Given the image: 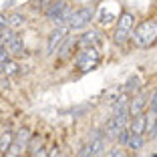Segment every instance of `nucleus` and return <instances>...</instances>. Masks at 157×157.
<instances>
[{"instance_id": "9d476101", "label": "nucleus", "mask_w": 157, "mask_h": 157, "mask_svg": "<svg viewBox=\"0 0 157 157\" xmlns=\"http://www.w3.org/2000/svg\"><path fill=\"white\" fill-rule=\"evenodd\" d=\"M129 129H131V133H141V135L145 133V129H147V119H145V113L131 117V121H129Z\"/></svg>"}, {"instance_id": "cd10ccee", "label": "nucleus", "mask_w": 157, "mask_h": 157, "mask_svg": "<svg viewBox=\"0 0 157 157\" xmlns=\"http://www.w3.org/2000/svg\"><path fill=\"white\" fill-rule=\"evenodd\" d=\"M48 157H59V149H56V147H52L51 151H48Z\"/></svg>"}, {"instance_id": "ddd939ff", "label": "nucleus", "mask_w": 157, "mask_h": 157, "mask_svg": "<svg viewBox=\"0 0 157 157\" xmlns=\"http://www.w3.org/2000/svg\"><path fill=\"white\" fill-rule=\"evenodd\" d=\"M6 46H8V51L12 52V55H24V40H22V36H18V34H14L12 40H10Z\"/></svg>"}, {"instance_id": "6e6552de", "label": "nucleus", "mask_w": 157, "mask_h": 157, "mask_svg": "<svg viewBox=\"0 0 157 157\" xmlns=\"http://www.w3.org/2000/svg\"><path fill=\"white\" fill-rule=\"evenodd\" d=\"M127 127H129V125H127ZM123 129H125L123 125H121L119 121L115 119V117H111V119L105 123V137H107V139H117V137H119V133H121Z\"/></svg>"}, {"instance_id": "bb28decb", "label": "nucleus", "mask_w": 157, "mask_h": 157, "mask_svg": "<svg viewBox=\"0 0 157 157\" xmlns=\"http://www.w3.org/2000/svg\"><path fill=\"white\" fill-rule=\"evenodd\" d=\"M48 4H51V0H38L36 6H40V8H48Z\"/></svg>"}, {"instance_id": "f3484780", "label": "nucleus", "mask_w": 157, "mask_h": 157, "mask_svg": "<svg viewBox=\"0 0 157 157\" xmlns=\"http://www.w3.org/2000/svg\"><path fill=\"white\" fill-rule=\"evenodd\" d=\"M145 119H147V129H145V133L149 135L153 131V127H155V123H157V111L149 107V111H145Z\"/></svg>"}, {"instance_id": "4be33fe9", "label": "nucleus", "mask_w": 157, "mask_h": 157, "mask_svg": "<svg viewBox=\"0 0 157 157\" xmlns=\"http://www.w3.org/2000/svg\"><path fill=\"white\" fill-rule=\"evenodd\" d=\"M30 157H48V151H46V149L40 145L38 149H34V151L30 153Z\"/></svg>"}, {"instance_id": "a211bd4d", "label": "nucleus", "mask_w": 157, "mask_h": 157, "mask_svg": "<svg viewBox=\"0 0 157 157\" xmlns=\"http://www.w3.org/2000/svg\"><path fill=\"white\" fill-rule=\"evenodd\" d=\"M127 147L135 149V151H137V149H141V147H143V135H141V133H131Z\"/></svg>"}, {"instance_id": "423d86ee", "label": "nucleus", "mask_w": 157, "mask_h": 157, "mask_svg": "<svg viewBox=\"0 0 157 157\" xmlns=\"http://www.w3.org/2000/svg\"><path fill=\"white\" fill-rule=\"evenodd\" d=\"M69 30H71L69 24H59V26L48 34V42H46V51H48V55H55V52L60 48V44L67 40Z\"/></svg>"}, {"instance_id": "0eeeda50", "label": "nucleus", "mask_w": 157, "mask_h": 157, "mask_svg": "<svg viewBox=\"0 0 157 157\" xmlns=\"http://www.w3.org/2000/svg\"><path fill=\"white\" fill-rule=\"evenodd\" d=\"M105 139L107 137H103L99 131H95L93 137L89 139L87 145H89V149H91V155L93 157H97V155H101V153H103V149H105Z\"/></svg>"}, {"instance_id": "b1692460", "label": "nucleus", "mask_w": 157, "mask_h": 157, "mask_svg": "<svg viewBox=\"0 0 157 157\" xmlns=\"http://www.w3.org/2000/svg\"><path fill=\"white\" fill-rule=\"evenodd\" d=\"M113 18H115V16H113L111 12H107V14H103V16H101V22H103V24H107V22H111Z\"/></svg>"}, {"instance_id": "c756f323", "label": "nucleus", "mask_w": 157, "mask_h": 157, "mask_svg": "<svg viewBox=\"0 0 157 157\" xmlns=\"http://www.w3.org/2000/svg\"><path fill=\"white\" fill-rule=\"evenodd\" d=\"M97 157H101V155H97Z\"/></svg>"}, {"instance_id": "f8f14e48", "label": "nucleus", "mask_w": 157, "mask_h": 157, "mask_svg": "<svg viewBox=\"0 0 157 157\" xmlns=\"http://www.w3.org/2000/svg\"><path fill=\"white\" fill-rule=\"evenodd\" d=\"M30 139H33V135H30V131L26 129V127H22V129L16 133V137H14V145H18L20 151H24V149L28 147V143H30Z\"/></svg>"}, {"instance_id": "2eb2a0df", "label": "nucleus", "mask_w": 157, "mask_h": 157, "mask_svg": "<svg viewBox=\"0 0 157 157\" xmlns=\"http://www.w3.org/2000/svg\"><path fill=\"white\" fill-rule=\"evenodd\" d=\"M75 44H77V38H69V36H67V40L63 42V46H60L59 51H56V52H59V56H60V59H67V56L71 55L69 51L73 48Z\"/></svg>"}, {"instance_id": "a878e982", "label": "nucleus", "mask_w": 157, "mask_h": 157, "mask_svg": "<svg viewBox=\"0 0 157 157\" xmlns=\"http://www.w3.org/2000/svg\"><path fill=\"white\" fill-rule=\"evenodd\" d=\"M149 107H151V109H155V111H157V91L153 93V97H151V101H149Z\"/></svg>"}, {"instance_id": "f257e3e1", "label": "nucleus", "mask_w": 157, "mask_h": 157, "mask_svg": "<svg viewBox=\"0 0 157 157\" xmlns=\"http://www.w3.org/2000/svg\"><path fill=\"white\" fill-rule=\"evenodd\" d=\"M131 38H133L137 48H149V46H153L157 42V20L151 18V20L139 22L133 28V33H131Z\"/></svg>"}, {"instance_id": "4468645a", "label": "nucleus", "mask_w": 157, "mask_h": 157, "mask_svg": "<svg viewBox=\"0 0 157 157\" xmlns=\"http://www.w3.org/2000/svg\"><path fill=\"white\" fill-rule=\"evenodd\" d=\"M12 141H14V135H12V131H4V133L0 135V153H6L10 149V145H12Z\"/></svg>"}, {"instance_id": "dca6fc26", "label": "nucleus", "mask_w": 157, "mask_h": 157, "mask_svg": "<svg viewBox=\"0 0 157 157\" xmlns=\"http://www.w3.org/2000/svg\"><path fill=\"white\" fill-rule=\"evenodd\" d=\"M24 22H26L24 14H18V12L8 14V26L10 28H20V26H24Z\"/></svg>"}, {"instance_id": "39448f33", "label": "nucleus", "mask_w": 157, "mask_h": 157, "mask_svg": "<svg viewBox=\"0 0 157 157\" xmlns=\"http://www.w3.org/2000/svg\"><path fill=\"white\" fill-rule=\"evenodd\" d=\"M95 10H97L95 4H89V6H83V8L75 10L73 16H71V20H69L71 30H78V28L87 26V24L93 20V16H95Z\"/></svg>"}, {"instance_id": "9b49d317", "label": "nucleus", "mask_w": 157, "mask_h": 157, "mask_svg": "<svg viewBox=\"0 0 157 157\" xmlns=\"http://www.w3.org/2000/svg\"><path fill=\"white\" fill-rule=\"evenodd\" d=\"M99 44V34L97 33H83L77 38L78 48H89V46H97Z\"/></svg>"}, {"instance_id": "1a4fd4ad", "label": "nucleus", "mask_w": 157, "mask_h": 157, "mask_svg": "<svg viewBox=\"0 0 157 157\" xmlns=\"http://www.w3.org/2000/svg\"><path fill=\"white\" fill-rule=\"evenodd\" d=\"M145 105H147V101H145V95H135L133 99L129 101V115L135 117V115H141L145 109Z\"/></svg>"}, {"instance_id": "6ab92c4d", "label": "nucleus", "mask_w": 157, "mask_h": 157, "mask_svg": "<svg viewBox=\"0 0 157 157\" xmlns=\"http://www.w3.org/2000/svg\"><path fill=\"white\" fill-rule=\"evenodd\" d=\"M139 89H141V78L139 77H131L129 81H127V85H125L123 91L125 93H137Z\"/></svg>"}, {"instance_id": "c85d7f7f", "label": "nucleus", "mask_w": 157, "mask_h": 157, "mask_svg": "<svg viewBox=\"0 0 157 157\" xmlns=\"http://www.w3.org/2000/svg\"><path fill=\"white\" fill-rule=\"evenodd\" d=\"M149 137H151V139H157V123H155V127H153V131L149 133Z\"/></svg>"}, {"instance_id": "393cba45", "label": "nucleus", "mask_w": 157, "mask_h": 157, "mask_svg": "<svg viewBox=\"0 0 157 157\" xmlns=\"http://www.w3.org/2000/svg\"><path fill=\"white\" fill-rule=\"evenodd\" d=\"M6 26H8V16L0 14V30H2V28H6Z\"/></svg>"}, {"instance_id": "aec40b11", "label": "nucleus", "mask_w": 157, "mask_h": 157, "mask_svg": "<svg viewBox=\"0 0 157 157\" xmlns=\"http://www.w3.org/2000/svg\"><path fill=\"white\" fill-rule=\"evenodd\" d=\"M2 73H4L6 77H12V75L18 73V65H16L14 60H6L4 67H2Z\"/></svg>"}, {"instance_id": "f03ea898", "label": "nucleus", "mask_w": 157, "mask_h": 157, "mask_svg": "<svg viewBox=\"0 0 157 157\" xmlns=\"http://www.w3.org/2000/svg\"><path fill=\"white\" fill-rule=\"evenodd\" d=\"M73 6H71V0H52L48 8L44 10L46 18L51 20L52 24H69L71 16H73Z\"/></svg>"}, {"instance_id": "5701e85b", "label": "nucleus", "mask_w": 157, "mask_h": 157, "mask_svg": "<svg viewBox=\"0 0 157 157\" xmlns=\"http://www.w3.org/2000/svg\"><path fill=\"white\" fill-rule=\"evenodd\" d=\"M107 157H125V153H123V149H121V147H113Z\"/></svg>"}, {"instance_id": "7ed1b4c3", "label": "nucleus", "mask_w": 157, "mask_h": 157, "mask_svg": "<svg viewBox=\"0 0 157 157\" xmlns=\"http://www.w3.org/2000/svg\"><path fill=\"white\" fill-rule=\"evenodd\" d=\"M101 60V52H99L97 46H89V48H78L77 56H75V63H77V69L87 73V71H93L99 65Z\"/></svg>"}, {"instance_id": "20e7f679", "label": "nucleus", "mask_w": 157, "mask_h": 157, "mask_svg": "<svg viewBox=\"0 0 157 157\" xmlns=\"http://www.w3.org/2000/svg\"><path fill=\"white\" fill-rule=\"evenodd\" d=\"M131 33H133V14L131 12H123L121 18L117 20L115 33H113V42H115L117 46H123L125 42L129 40Z\"/></svg>"}, {"instance_id": "412c9836", "label": "nucleus", "mask_w": 157, "mask_h": 157, "mask_svg": "<svg viewBox=\"0 0 157 157\" xmlns=\"http://www.w3.org/2000/svg\"><path fill=\"white\" fill-rule=\"evenodd\" d=\"M129 137H131V129H129V127H125V129H123V131L119 133V137H117V141H119L121 145H127V143H129Z\"/></svg>"}]
</instances>
